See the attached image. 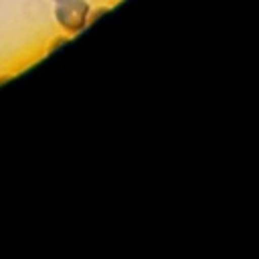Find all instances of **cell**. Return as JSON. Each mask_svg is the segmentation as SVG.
Wrapping results in <instances>:
<instances>
[{"label": "cell", "instance_id": "obj_2", "mask_svg": "<svg viewBox=\"0 0 259 259\" xmlns=\"http://www.w3.org/2000/svg\"><path fill=\"white\" fill-rule=\"evenodd\" d=\"M53 2H59V0H53Z\"/></svg>", "mask_w": 259, "mask_h": 259}, {"label": "cell", "instance_id": "obj_1", "mask_svg": "<svg viewBox=\"0 0 259 259\" xmlns=\"http://www.w3.org/2000/svg\"><path fill=\"white\" fill-rule=\"evenodd\" d=\"M89 12L91 4L87 0H59L55 2L53 16L67 34H77L89 24Z\"/></svg>", "mask_w": 259, "mask_h": 259}]
</instances>
